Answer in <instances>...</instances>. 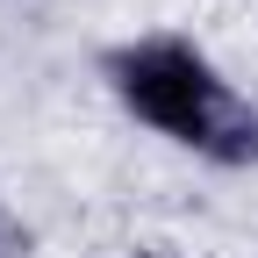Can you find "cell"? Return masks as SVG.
<instances>
[{"label":"cell","instance_id":"cell-1","mask_svg":"<svg viewBox=\"0 0 258 258\" xmlns=\"http://www.w3.org/2000/svg\"><path fill=\"white\" fill-rule=\"evenodd\" d=\"M108 79L122 93V108L144 115L151 129H165L172 144L215 158V165H251L258 158V115L230 93V79L194 43H179V36L122 43L108 57Z\"/></svg>","mask_w":258,"mask_h":258},{"label":"cell","instance_id":"cell-2","mask_svg":"<svg viewBox=\"0 0 258 258\" xmlns=\"http://www.w3.org/2000/svg\"><path fill=\"white\" fill-rule=\"evenodd\" d=\"M0 258H29V230L8 215V201H0Z\"/></svg>","mask_w":258,"mask_h":258}]
</instances>
